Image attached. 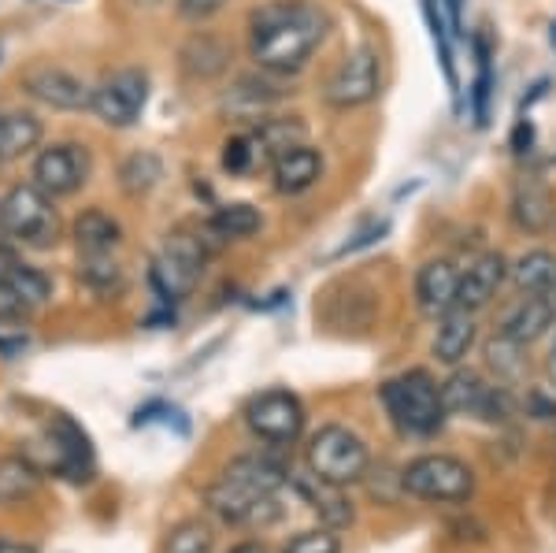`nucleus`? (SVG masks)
Wrapping results in <instances>:
<instances>
[{
	"mask_svg": "<svg viewBox=\"0 0 556 553\" xmlns=\"http://www.w3.org/2000/svg\"><path fill=\"white\" fill-rule=\"evenodd\" d=\"M330 20L312 0H267L249 20V52L260 71L298 75L327 41Z\"/></svg>",
	"mask_w": 556,
	"mask_h": 553,
	"instance_id": "obj_1",
	"label": "nucleus"
},
{
	"mask_svg": "<svg viewBox=\"0 0 556 553\" xmlns=\"http://www.w3.org/2000/svg\"><path fill=\"white\" fill-rule=\"evenodd\" d=\"M286 483H290L286 465H278L275 457H264V453H245V457L230 461L223 476L204 490V502L223 524L260 528V524H271L278 516V494H282Z\"/></svg>",
	"mask_w": 556,
	"mask_h": 553,
	"instance_id": "obj_2",
	"label": "nucleus"
},
{
	"mask_svg": "<svg viewBox=\"0 0 556 553\" xmlns=\"http://www.w3.org/2000/svg\"><path fill=\"white\" fill-rule=\"evenodd\" d=\"M223 242L208 230V223H182L172 235L164 238L160 253L152 256L149 282L160 298L172 305V301H186L197 290L204 275V264Z\"/></svg>",
	"mask_w": 556,
	"mask_h": 553,
	"instance_id": "obj_3",
	"label": "nucleus"
},
{
	"mask_svg": "<svg viewBox=\"0 0 556 553\" xmlns=\"http://www.w3.org/2000/svg\"><path fill=\"white\" fill-rule=\"evenodd\" d=\"M386 416L408 439H430L450 420L442 401V382H434L427 368H408L401 376L386 379L379 387Z\"/></svg>",
	"mask_w": 556,
	"mask_h": 553,
	"instance_id": "obj_4",
	"label": "nucleus"
},
{
	"mask_svg": "<svg viewBox=\"0 0 556 553\" xmlns=\"http://www.w3.org/2000/svg\"><path fill=\"white\" fill-rule=\"evenodd\" d=\"M304 461H308L312 476H319L323 483L353 487L371 468V450L356 431H349L342 424H327L304 445Z\"/></svg>",
	"mask_w": 556,
	"mask_h": 553,
	"instance_id": "obj_5",
	"label": "nucleus"
},
{
	"mask_svg": "<svg viewBox=\"0 0 556 553\" xmlns=\"http://www.w3.org/2000/svg\"><path fill=\"white\" fill-rule=\"evenodd\" d=\"M34 468L41 472H52V476H64L71 483H86L93 479V450H89V439L86 431L78 427L75 420L67 416H56L45 431L26 445L23 453Z\"/></svg>",
	"mask_w": 556,
	"mask_h": 553,
	"instance_id": "obj_6",
	"label": "nucleus"
},
{
	"mask_svg": "<svg viewBox=\"0 0 556 553\" xmlns=\"http://www.w3.org/2000/svg\"><path fill=\"white\" fill-rule=\"evenodd\" d=\"M401 487L419 502L460 505L471 502L475 494V472L468 461L450 457V453H427V457H416L401 472Z\"/></svg>",
	"mask_w": 556,
	"mask_h": 553,
	"instance_id": "obj_7",
	"label": "nucleus"
},
{
	"mask_svg": "<svg viewBox=\"0 0 556 553\" xmlns=\"http://www.w3.org/2000/svg\"><path fill=\"white\" fill-rule=\"evenodd\" d=\"M0 216L4 227L12 235V242H20L26 249H52L60 242V212L56 201L45 190H38L34 183L12 186L0 201Z\"/></svg>",
	"mask_w": 556,
	"mask_h": 553,
	"instance_id": "obj_8",
	"label": "nucleus"
},
{
	"mask_svg": "<svg viewBox=\"0 0 556 553\" xmlns=\"http://www.w3.org/2000/svg\"><path fill=\"white\" fill-rule=\"evenodd\" d=\"M149 104V75L141 67H119L112 75H104L101 83L93 86V97H89V109L108 127L123 130L134 127L141 120Z\"/></svg>",
	"mask_w": 556,
	"mask_h": 553,
	"instance_id": "obj_9",
	"label": "nucleus"
},
{
	"mask_svg": "<svg viewBox=\"0 0 556 553\" xmlns=\"http://www.w3.org/2000/svg\"><path fill=\"white\" fill-rule=\"evenodd\" d=\"M382 89V60L371 45H361L353 49L342 64L334 67V75L327 78L323 86V101L338 112H349V109H364L379 97Z\"/></svg>",
	"mask_w": 556,
	"mask_h": 553,
	"instance_id": "obj_10",
	"label": "nucleus"
},
{
	"mask_svg": "<svg viewBox=\"0 0 556 553\" xmlns=\"http://www.w3.org/2000/svg\"><path fill=\"white\" fill-rule=\"evenodd\" d=\"M245 424L260 442L293 445L304 435V405L293 390H260L245 405Z\"/></svg>",
	"mask_w": 556,
	"mask_h": 553,
	"instance_id": "obj_11",
	"label": "nucleus"
},
{
	"mask_svg": "<svg viewBox=\"0 0 556 553\" xmlns=\"http://www.w3.org/2000/svg\"><path fill=\"white\" fill-rule=\"evenodd\" d=\"M442 401L450 416H479V420H505L513 409L505 387H493L471 368H456L442 382Z\"/></svg>",
	"mask_w": 556,
	"mask_h": 553,
	"instance_id": "obj_12",
	"label": "nucleus"
},
{
	"mask_svg": "<svg viewBox=\"0 0 556 553\" xmlns=\"http://www.w3.org/2000/svg\"><path fill=\"white\" fill-rule=\"evenodd\" d=\"M89 178V153L86 146H75V141H60V146L41 149L38 160H34V186L56 198H71L86 186Z\"/></svg>",
	"mask_w": 556,
	"mask_h": 553,
	"instance_id": "obj_13",
	"label": "nucleus"
},
{
	"mask_svg": "<svg viewBox=\"0 0 556 553\" xmlns=\"http://www.w3.org/2000/svg\"><path fill=\"white\" fill-rule=\"evenodd\" d=\"M23 86L34 101L49 104V109H56V112H83L89 109V97H93V89L78 75H71L64 67H49V64L26 71Z\"/></svg>",
	"mask_w": 556,
	"mask_h": 553,
	"instance_id": "obj_14",
	"label": "nucleus"
},
{
	"mask_svg": "<svg viewBox=\"0 0 556 553\" xmlns=\"http://www.w3.org/2000/svg\"><path fill=\"white\" fill-rule=\"evenodd\" d=\"M508 279V261L501 253H482L479 261L468 264V272L460 275V290H456V309L482 312L497 298V290Z\"/></svg>",
	"mask_w": 556,
	"mask_h": 553,
	"instance_id": "obj_15",
	"label": "nucleus"
},
{
	"mask_svg": "<svg viewBox=\"0 0 556 553\" xmlns=\"http://www.w3.org/2000/svg\"><path fill=\"white\" fill-rule=\"evenodd\" d=\"M456 290H460V272L450 261H427L416 272V305L430 319H442L456 309Z\"/></svg>",
	"mask_w": 556,
	"mask_h": 553,
	"instance_id": "obj_16",
	"label": "nucleus"
},
{
	"mask_svg": "<svg viewBox=\"0 0 556 553\" xmlns=\"http://www.w3.org/2000/svg\"><path fill=\"white\" fill-rule=\"evenodd\" d=\"M475 338H479V327H475V312L468 309H450L442 319H438V331H434V356L438 364H445V368H460L464 361H468Z\"/></svg>",
	"mask_w": 556,
	"mask_h": 553,
	"instance_id": "obj_17",
	"label": "nucleus"
},
{
	"mask_svg": "<svg viewBox=\"0 0 556 553\" xmlns=\"http://www.w3.org/2000/svg\"><path fill=\"white\" fill-rule=\"evenodd\" d=\"M553 319H556V312L549 305V298H542V293H523V298L505 312V319H501V335L513 338L519 345H534L538 338L553 327Z\"/></svg>",
	"mask_w": 556,
	"mask_h": 553,
	"instance_id": "obj_18",
	"label": "nucleus"
},
{
	"mask_svg": "<svg viewBox=\"0 0 556 553\" xmlns=\"http://www.w3.org/2000/svg\"><path fill=\"white\" fill-rule=\"evenodd\" d=\"M293 487H298V494L312 505V513H319V520L327 524V528H349V524H353L356 513H353V502L345 498V487L323 483L312 472L293 479Z\"/></svg>",
	"mask_w": 556,
	"mask_h": 553,
	"instance_id": "obj_19",
	"label": "nucleus"
},
{
	"mask_svg": "<svg viewBox=\"0 0 556 553\" xmlns=\"http://www.w3.org/2000/svg\"><path fill=\"white\" fill-rule=\"evenodd\" d=\"M323 175V156L312 146H298L290 153H282L271 164V178H275V190L293 198V193H304L319 183Z\"/></svg>",
	"mask_w": 556,
	"mask_h": 553,
	"instance_id": "obj_20",
	"label": "nucleus"
},
{
	"mask_svg": "<svg viewBox=\"0 0 556 553\" xmlns=\"http://www.w3.org/2000/svg\"><path fill=\"white\" fill-rule=\"evenodd\" d=\"M304 134H308V127H304L298 115H290V120H286V115H275V120L267 115V120L256 123V130L249 134V138H253L260 164H275L282 153L304 146Z\"/></svg>",
	"mask_w": 556,
	"mask_h": 553,
	"instance_id": "obj_21",
	"label": "nucleus"
},
{
	"mask_svg": "<svg viewBox=\"0 0 556 553\" xmlns=\"http://www.w3.org/2000/svg\"><path fill=\"white\" fill-rule=\"evenodd\" d=\"M282 97H286V89L275 83L271 71H267V75H241L235 89L227 93V109L245 115V120H256V115L267 120V112H271Z\"/></svg>",
	"mask_w": 556,
	"mask_h": 553,
	"instance_id": "obj_22",
	"label": "nucleus"
},
{
	"mask_svg": "<svg viewBox=\"0 0 556 553\" xmlns=\"http://www.w3.org/2000/svg\"><path fill=\"white\" fill-rule=\"evenodd\" d=\"M513 219L527 235H545L553 227V198L538 178H519L513 190Z\"/></svg>",
	"mask_w": 556,
	"mask_h": 553,
	"instance_id": "obj_23",
	"label": "nucleus"
},
{
	"mask_svg": "<svg viewBox=\"0 0 556 553\" xmlns=\"http://www.w3.org/2000/svg\"><path fill=\"white\" fill-rule=\"evenodd\" d=\"M123 242V227L108 212L89 209L75 219V246L78 256H112Z\"/></svg>",
	"mask_w": 556,
	"mask_h": 553,
	"instance_id": "obj_24",
	"label": "nucleus"
},
{
	"mask_svg": "<svg viewBox=\"0 0 556 553\" xmlns=\"http://www.w3.org/2000/svg\"><path fill=\"white\" fill-rule=\"evenodd\" d=\"M424 20L430 30V41H434L438 64H442L445 86L453 93V104L460 109V75H456V56H453V30H450V12H445L442 0H424Z\"/></svg>",
	"mask_w": 556,
	"mask_h": 553,
	"instance_id": "obj_25",
	"label": "nucleus"
},
{
	"mask_svg": "<svg viewBox=\"0 0 556 553\" xmlns=\"http://www.w3.org/2000/svg\"><path fill=\"white\" fill-rule=\"evenodd\" d=\"M41 120L30 112H0V164H12L41 146Z\"/></svg>",
	"mask_w": 556,
	"mask_h": 553,
	"instance_id": "obj_26",
	"label": "nucleus"
},
{
	"mask_svg": "<svg viewBox=\"0 0 556 553\" xmlns=\"http://www.w3.org/2000/svg\"><path fill=\"white\" fill-rule=\"evenodd\" d=\"M508 275H513L519 293H542V298H549L556 290V253H549V249H531V253H523L508 267Z\"/></svg>",
	"mask_w": 556,
	"mask_h": 553,
	"instance_id": "obj_27",
	"label": "nucleus"
},
{
	"mask_svg": "<svg viewBox=\"0 0 556 553\" xmlns=\"http://www.w3.org/2000/svg\"><path fill=\"white\" fill-rule=\"evenodd\" d=\"M208 223V230L215 238H219L223 246L227 242H241V238H253L260 227H264V216L253 209V204H223L219 212H215L212 219H204Z\"/></svg>",
	"mask_w": 556,
	"mask_h": 553,
	"instance_id": "obj_28",
	"label": "nucleus"
},
{
	"mask_svg": "<svg viewBox=\"0 0 556 553\" xmlns=\"http://www.w3.org/2000/svg\"><path fill=\"white\" fill-rule=\"evenodd\" d=\"M41 472L26 457H4L0 461V505H20L38 490Z\"/></svg>",
	"mask_w": 556,
	"mask_h": 553,
	"instance_id": "obj_29",
	"label": "nucleus"
},
{
	"mask_svg": "<svg viewBox=\"0 0 556 553\" xmlns=\"http://www.w3.org/2000/svg\"><path fill=\"white\" fill-rule=\"evenodd\" d=\"M164 178V160L156 153H149V149H141V153H134L123 160L119 167V186L130 193V198H141V193H149L152 186Z\"/></svg>",
	"mask_w": 556,
	"mask_h": 553,
	"instance_id": "obj_30",
	"label": "nucleus"
},
{
	"mask_svg": "<svg viewBox=\"0 0 556 553\" xmlns=\"http://www.w3.org/2000/svg\"><path fill=\"white\" fill-rule=\"evenodd\" d=\"M227 45L215 41V38H193L190 45L182 49V67L190 71L193 78H215L227 71Z\"/></svg>",
	"mask_w": 556,
	"mask_h": 553,
	"instance_id": "obj_31",
	"label": "nucleus"
},
{
	"mask_svg": "<svg viewBox=\"0 0 556 553\" xmlns=\"http://www.w3.org/2000/svg\"><path fill=\"white\" fill-rule=\"evenodd\" d=\"M4 275L12 279V287L20 290V298L26 301V309H38L52 298V282L41 267L23 264V261H4Z\"/></svg>",
	"mask_w": 556,
	"mask_h": 553,
	"instance_id": "obj_32",
	"label": "nucleus"
},
{
	"mask_svg": "<svg viewBox=\"0 0 556 553\" xmlns=\"http://www.w3.org/2000/svg\"><path fill=\"white\" fill-rule=\"evenodd\" d=\"M78 279H83L89 290L104 293V298H115V293H123V287H127L123 267L115 264L112 256H83V264H78Z\"/></svg>",
	"mask_w": 556,
	"mask_h": 553,
	"instance_id": "obj_33",
	"label": "nucleus"
},
{
	"mask_svg": "<svg viewBox=\"0 0 556 553\" xmlns=\"http://www.w3.org/2000/svg\"><path fill=\"white\" fill-rule=\"evenodd\" d=\"M475 56H479V75H475V93H471V104H475V123L486 127L490 123V97H493V71H490V41L486 38H475Z\"/></svg>",
	"mask_w": 556,
	"mask_h": 553,
	"instance_id": "obj_34",
	"label": "nucleus"
},
{
	"mask_svg": "<svg viewBox=\"0 0 556 553\" xmlns=\"http://www.w3.org/2000/svg\"><path fill=\"white\" fill-rule=\"evenodd\" d=\"M212 550H215L212 528L201 520H182L164 542V553H212Z\"/></svg>",
	"mask_w": 556,
	"mask_h": 553,
	"instance_id": "obj_35",
	"label": "nucleus"
},
{
	"mask_svg": "<svg viewBox=\"0 0 556 553\" xmlns=\"http://www.w3.org/2000/svg\"><path fill=\"white\" fill-rule=\"evenodd\" d=\"M527 345H519L513 342V338H505V335H497L493 342L486 345V361H490V368L497 372V379H505V382H513L523 376V353Z\"/></svg>",
	"mask_w": 556,
	"mask_h": 553,
	"instance_id": "obj_36",
	"label": "nucleus"
},
{
	"mask_svg": "<svg viewBox=\"0 0 556 553\" xmlns=\"http://www.w3.org/2000/svg\"><path fill=\"white\" fill-rule=\"evenodd\" d=\"M282 553H342V539L334 535V528H312L293 535Z\"/></svg>",
	"mask_w": 556,
	"mask_h": 553,
	"instance_id": "obj_37",
	"label": "nucleus"
},
{
	"mask_svg": "<svg viewBox=\"0 0 556 553\" xmlns=\"http://www.w3.org/2000/svg\"><path fill=\"white\" fill-rule=\"evenodd\" d=\"M223 167H227L230 175L253 172L256 149H253V138H249V134H235V138H227V146H223Z\"/></svg>",
	"mask_w": 556,
	"mask_h": 553,
	"instance_id": "obj_38",
	"label": "nucleus"
},
{
	"mask_svg": "<svg viewBox=\"0 0 556 553\" xmlns=\"http://www.w3.org/2000/svg\"><path fill=\"white\" fill-rule=\"evenodd\" d=\"M26 301L20 298V290L12 287V279L4 275V267H0V324H20L26 316Z\"/></svg>",
	"mask_w": 556,
	"mask_h": 553,
	"instance_id": "obj_39",
	"label": "nucleus"
},
{
	"mask_svg": "<svg viewBox=\"0 0 556 553\" xmlns=\"http://www.w3.org/2000/svg\"><path fill=\"white\" fill-rule=\"evenodd\" d=\"M178 15L190 23H204L212 20V15H219L223 8H227V0H175Z\"/></svg>",
	"mask_w": 556,
	"mask_h": 553,
	"instance_id": "obj_40",
	"label": "nucleus"
},
{
	"mask_svg": "<svg viewBox=\"0 0 556 553\" xmlns=\"http://www.w3.org/2000/svg\"><path fill=\"white\" fill-rule=\"evenodd\" d=\"M531 146H534V123L531 120H519L516 130H513V149H516L519 156H523V153H531Z\"/></svg>",
	"mask_w": 556,
	"mask_h": 553,
	"instance_id": "obj_41",
	"label": "nucleus"
},
{
	"mask_svg": "<svg viewBox=\"0 0 556 553\" xmlns=\"http://www.w3.org/2000/svg\"><path fill=\"white\" fill-rule=\"evenodd\" d=\"M0 553H38V546H30V542H12V539H0Z\"/></svg>",
	"mask_w": 556,
	"mask_h": 553,
	"instance_id": "obj_42",
	"label": "nucleus"
},
{
	"mask_svg": "<svg viewBox=\"0 0 556 553\" xmlns=\"http://www.w3.org/2000/svg\"><path fill=\"white\" fill-rule=\"evenodd\" d=\"M0 261H12V235L4 227V216H0Z\"/></svg>",
	"mask_w": 556,
	"mask_h": 553,
	"instance_id": "obj_43",
	"label": "nucleus"
},
{
	"mask_svg": "<svg viewBox=\"0 0 556 553\" xmlns=\"http://www.w3.org/2000/svg\"><path fill=\"white\" fill-rule=\"evenodd\" d=\"M545 376H549V382H553V387H556V342H553L549 356H545Z\"/></svg>",
	"mask_w": 556,
	"mask_h": 553,
	"instance_id": "obj_44",
	"label": "nucleus"
},
{
	"mask_svg": "<svg viewBox=\"0 0 556 553\" xmlns=\"http://www.w3.org/2000/svg\"><path fill=\"white\" fill-rule=\"evenodd\" d=\"M230 553H267V550L260 546V542H241V546H235Z\"/></svg>",
	"mask_w": 556,
	"mask_h": 553,
	"instance_id": "obj_45",
	"label": "nucleus"
},
{
	"mask_svg": "<svg viewBox=\"0 0 556 553\" xmlns=\"http://www.w3.org/2000/svg\"><path fill=\"white\" fill-rule=\"evenodd\" d=\"M549 305H553V312H556V290L549 293Z\"/></svg>",
	"mask_w": 556,
	"mask_h": 553,
	"instance_id": "obj_46",
	"label": "nucleus"
},
{
	"mask_svg": "<svg viewBox=\"0 0 556 553\" xmlns=\"http://www.w3.org/2000/svg\"><path fill=\"white\" fill-rule=\"evenodd\" d=\"M553 45H556V26H553Z\"/></svg>",
	"mask_w": 556,
	"mask_h": 553,
	"instance_id": "obj_47",
	"label": "nucleus"
}]
</instances>
